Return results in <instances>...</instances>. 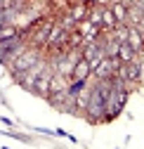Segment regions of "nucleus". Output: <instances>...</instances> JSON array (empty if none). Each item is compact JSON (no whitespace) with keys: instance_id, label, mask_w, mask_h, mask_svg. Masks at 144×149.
Returning a JSON list of instances; mask_svg holds the SVG:
<instances>
[{"instance_id":"nucleus-13","label":"nucleus","mask_w":144,"mask_h":149,"mask_svg":"<svg viewBox=\"0 0 144 149\" xmlns=\"http://www.w3.org/2000/svg\"><path fill=\"white\" fill-rule=\"evenodd\" d=\"M111 33H114V38H116L118 43H125V40H128V33H130V26H128V24H118Z\"/></svg>"},{"instance_id":"nucleus-12","label":"nucleus","mask_w":144,"mask_h":149,"mask_svg":"<svg viewBox=\"0 0 144 149\" xmlns=\"http://www.w3.org/2000/svg\"><path fill=\"white\" fill-rule=\"evenodd\" d=\"M21 31H19V26L17 24H5L3 29H0V40H10V38H14V36H19Z\"/></svg>"},{"instance_id":"nucleus-7","label":"nucleus","mask_w":144,"mask_h":149,"mask_svg":"<svg viewBox=\"0 0 144 149\" xmlns=\"http://www.w3.org/2000/svg\"><path fill=\"white\" fill-rule=\"evenodd\" d=\"M116 26H118V19H116L114 10L102 5V31H104V33H111Z\"/></svg>"},{"instance_id":"nucleus-1","label":"nucleus","mask_w":144,"mask_h":149,"mask_svg":"<svg viewBox=\"0 0 144 149\" xmlns=\"http://www.w3.org/2000/svg\"><path fill=\"white\" fill-rule=\"evenodd\" d=\"M47 69V57H43L40 62H35L31 69H26V71H21V73H14V83L17 85H21V88H26L28 92H33V88H35V81L40 78V73Z\"/></svg>"},{"instance_id":"nucleus-8","label":"nucleus","mask_w":144,"mask_h":149,"mask_svg":"<svg viewBox=\"0 0 144 149\" xmlns=\"http://www.w3.org/2000/svg\"><path fill=\"white\" fill-rule=\"evenodd\" d=\"M71 78H83V81L92 78V66H90V62H87V59H80V62L73 66V73H71Z\"/></svg>"},{"instance_id":"nucleus-5","label":"nucleus","mask_w":144,"mask_h":149,"mask_svg":"<svg viewBox=\"0 0 144 149\" xmlns=\"http://www.w3.org/2000/svg\"><path fill=\"white\" fill-rule=\"evenodd\" d=\"M28 45L24 43V40H19V43H17V45H12L10 50H5V52H0V64H3V66H10L17 57H19V54L26 50Z\"/></svg>"},{"instance_id":"nucleus-11","label":"nucleus","mask_w":144,"mask_h":149,"mask_svg":"<svg viewBox=\"0 0 144 149\" xmlns=\"http://www.w3.org/2000/svg\"><path fill=\"white\" fill-rule=\"evenodd\" d=\"M111 10L116 14L118 24H128V5H123L120 0H111Z\"/></svg>"},{"instance_id":"nucleus-15","label":"nucleus","mask_w":144,"mask_h":149,"mask_svg":"<svg viewBox=\"0 0 144 149\" xmlns=\"http://www.w3.org/2000/svg\"><path fill=\"white\" fill-rule=\"evenodd\" d=\"M55 135H62V137H69L71 142H76V137H73V135H69L66 130H62V128H57V130H55Z\"/></svg>"},{"instance_id":"nucleus-4","label":"nucleus","mask_w":144,"mask_h":149,"mask_svg":"<svg viewBox=\"0 0 144 149\" xmlns=\"http://www.w3.org/2000/svg\"><path fill=\"white\" fill-rule=\"evenodd\" d=\"M52 73H55V71H52L50 66L40 73V78L38 81H35V88H33V92H35V95H40V97H50V81H52Z\"/></svg>"},{"instance_id":"nucleus-10","label":"nucleus","mask_w":144,"mask_h":149,"mask_svg":"<svg viewBox=\"0 0 144 149\" xmlns=\"http://www.w3.org/2000/svg\"><path fill=\"white\" fill-rule=\"evenodd\" d=\"M137 57H139V54H137V52H135L128 43H120V47H118V59H120V62L130 64V62H135Z\"/></svg>"},{"instance_id":"nucleus-6","label":"nucleus","mask_w":144,"mask_h":149,"mask_svg":"<svg viewBox=\"0 0 144 149\" xmlns=\"http://www.w3.org/2000/svg\"><path fill=\"white\" fill-rule=\"evenodd\" d=\"M128 43L137 54H142L144 52V31L142 29H137V26H130V33H128Z\"/></svg>"},{"instance_id":"nucleus-14","label":"nucleus","mask_w":144,"mask_h":149,"mask_svg":"<svg viewBox=\"0 0 144 149\" xmlns=\"http://www.w3.org/2000/svg\"><path fill=\"white\" fill-rule=\"evenodd\" d=\"M19 40H24V36L19 33V36H14V38H10V40H0V52H5V50H10L12 45H17Z\"/></svg>"},{"instance_id":"nucleus-2","label":"nucleus","mask_w":144,"mask_h":149,"mask_svg":"<svg viewBox=\"0 0 144 149\" xmlns=\"http://www.w3.org/2000/svg\"><path fill=\"white\" fill-rule=\"evenodd\" d=\"M43 59V52H40V47H35V45H28L19 57H17L7 69H10V73L14 76V73H21V71H26V69H31L35 62H40Z\"/></svg>"},{"instance_id":"nucleus-9","label":"nucleus","mask_w":144,"mask_h":149,"mask_svg":"<svg viewBox=\"0 0 144 149\" xmlns=\"http://www.w3.org/2000/svg\"><path fill=\"white\" fill-rule=\"evenodd\" d=\"M69 12H71V17H73L76 22H85L87 14H90V7L85 3H73V5L69 7Z\"/></svg>"},{"instance_id":"nucleus-3","label":"nucleus","mask_w":144,"mask_h":149,"mask_svg":"<svg viewBox=\"0 0 144 149\" xmlns=\"http://www.w3.org/2000/svg\"><path fill=\"white\" fill-rule=\"evenodd\" d=\"M52 26H55V19H43V22L38 24V29L33 31V40H31V45H35V47H45Z\"/></svg>"}]
</instances>
